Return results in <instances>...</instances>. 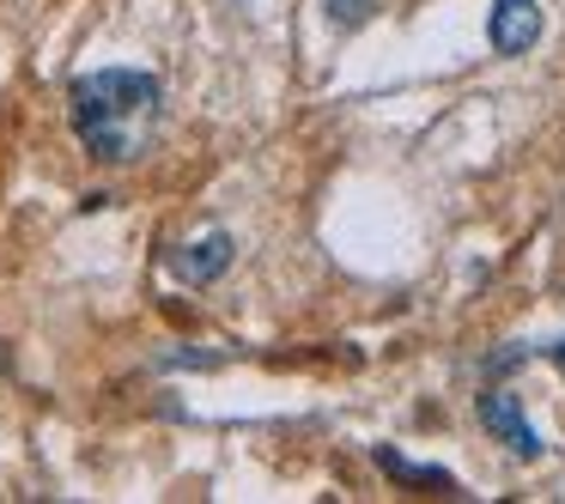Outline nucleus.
<instances>
[{
	"instance_id": "obj_1",
	"label": "nucleus",
	"mask_w": 565,
	"mask_h": 504,
	"mask_svg": "<svg viewBox=\"0 0 565 504\" xmlns=\"http://www.w3.org/2000/svg\"><path fill=\"white\" fill-rule=\"evenodd\" d=\"M74 128L86 140L92 159L104 164H128L147 152L152 128H159V104L164 86L140 67H104V74L74 79Z\"/></svg>"
},
{
	"instance_id": "obj_2",
	"label": "nucleus",
	"mask_w": 565,
	"mask_h": 504,
	"mask_svg": "<svg viewBox=\"0 0 565 504\" xmlns=\"http://www.w3.org/2000/svg\"><path fill=\"white\" fill-rule=\"evenodd\" d=\"M480 426H487L499 443H511L523 462H535V455H541V438H535V426L523 419V401H516L511 389H487V395H480Z\"/></svg>"
},
{
	"instance_id": "obj_3",
	"label": "nucleus",
	"mask_w": 565,
	"mask_h": 504,
	"mask_svg": "<svg viewBox=\"0 0 565 504\" xmlns=\"http://www.w3.org/2000/svg\"><path fill=\"white\" fill-rule=\"evenodd\" d=\"M487 37L499 55H523L541 43V7L535 0H492V19H487Z\"/></svg>"
},
{
	"instance_id": "obj_4",
	"label": "nucleus",
	"mask_w": 565,
	"mask_h": 504,
	"mask_svg": "<svg viewBox=\"0 0 565 504\" xmlns=\"http://www.w3.org/2000/svg\"><path fill=\"white\" fill-rule=\"evenodd\" d=\"M225 268H232V237L225 232H207V237H195V244L171 249V274L189 286H213Z\"/></svg>"
},
{
	"instance_id": "obj_5",
	"label": "nucleus",
	"mask_w": 565,
	"mask_h": 504,
	"mask_svg": "<svg viewBox=\"0 0 565 504\" xmlns=\"http://www.w3.org/2000/svg\"><path fill=\"white\" fill-rule=\"evenodd\" d=\"M377 462L390 468L395 480H419V486H444V492H450V474H444V468H414V462H402L395 450H377Z\"/></svg>"
},
{
	"instance_id": "obj_6",
	"label": "nucleus",
	"mask_w": 565,
	"mask_h": 504,
	"mask_svg": "<svg viewBox=\"0 0 565 504\" xmlns=\"http://www.w3.org/2000/svg\"><path fill=\"white\" fill-rule=\"evenodd\" d=\"M365 13H371V0H329V19H334L341 31L365 25Z\"/></svg>"
},
{
	"instance_id": "obj_7",
	"label": "nucleus",
	"mask_w": 565,
	"mask_h": 504,
	"mask_svg": "<svg viewBox=\"0 0 565 504\" xmlns=\"http://www.w3.org/2000/svg\"><path fill=\"white\" fill-rule=\"evenodd\" d=\"M547 358H553V365L565 371V341H559V346H547Z\"/></svg>"
},
{
	"instance_id": "obj_8",
	"label": "nucleus",
	"mask_w": 565,
	"mask_h": 504,
	"mask_svg": "<svg viewBox=\"0 0 565 504\" xmlns=\"http://www.w3.org/2000/svg\"><path fill=\"white\" fill-rule=\"evenodd\" d=\"M0 365H7V353H0Z\"/></svg>"
}]
</instances>
